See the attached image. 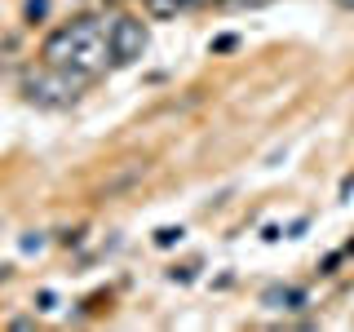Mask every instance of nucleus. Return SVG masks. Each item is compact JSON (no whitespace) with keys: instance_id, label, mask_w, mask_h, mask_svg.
<instances>
[{"instance_id":"0eeeda50","label":"nucleus","mask_w":354,"mask_h":332,"mask_svg":"<svg viewBox=\"0 0 354 332\" xmlns=\"http://www.w3.org/2000/svg\"><path fill=\"white\" fill-rule=\"evenodd\" d=\"M226 9H262V5H270V0H221Z\"/></svg>"},{"instance_id":"7ed1b4c3","label":"nucleus","mask_w":354,"mask_h":332,"mask_svg":"<svg viewBox=\"0 0 354 332\" xmlns=\"http://www.w3.org/2000/svg\"><path fill=\"white\" fill-rule=\"evenodd\" d=\"M107 40H111V62L115 66H128V62H137L146 53V23L142 18H115L111 23V31H107Z\"/></svg>"},{"instance_id":"9d476101","label":"nucleus","mask_w":354,"mask_h":332,"mask_svg":"<svg viewBox=\"0 0 354 332\" xmlns=\"http://www.w3.org/2000/svg\"><path fill=\"white\" fill-rule=\"evenodd\" d=\"M191 5H208V0H182V9H191Z\"/></svg>"},{"instance_id":"1a4fd4ad","label":"nucleus","mask_w":354,"mask_h":332,"mask_svg":"<svg viewBox=\"0 0 354 332\" xmlns=\"http://www.w3.org/2000/svg\"><path fill=\"white\" fill-rule=\"evenodd\" d=\"M27 14H31V18H40V14H44V0H27Z\"/></svg>"},{"instance_id":"39448f33","label":"nucleus","mask_w":354,"mask_h":332,"mask_svg":"<svg viewBox=\"0 0 354 332\" xmlns=\"http://www.w3.org/2000/svg\"><path fill=\"white\" fill-rule=\"evenodd\" d=\"M146 9H151L155 18H169V14H177V9H182V0H146Z\"/></svg>"},{"instance_id":"20e7f679","label":"nucleus","mask_w":354,"mask_h":332,"mask_svg":"<svg viewBox=\"0 0 354 332\" xmlns=\"http://www.w3.org/2000/svg\"><path fill=\"white\" fill-rule=\"evenodd\" d=\"M262 306H270V310H301L305 306V292L301 288H270L262 297Z\"/></svg>"},{"instance_id":"6e6552de","label":"nucleus","mask_w":354,"mask_h":332,"mask_svg":"<svg viewBox=\"0 0 354 332\" xmlns=\"http://www.w3.org/2000/svg\"><path fill=\"white\" fill-rule=\"evenodd\" d=\"M40 244H44L40 235H27V240H23V253H36V248H40Z\"/></svg>"},{"instance_id":"f257e3e1","label":"nucleus","mask_w":354,"mask_h":332,"mask_svg":"<svg viewBox=\"0 0 354 332\" xmlns=\"http://www.w3.org/2000/svg\"><path fill=\"white\" fill-rule=\"evenodd\" d=\"M40 58L49 66H67V71H85L98 75L111 58V40H107V27L98 18H76V23L58 27V31L44 40Z\"/></svg>"},{"instance_id":"f03ea898","label":"nucleus","mask_w":354,"mask_h":332,"mask_svg":"<svg viewBox=\"0 0 354 332\" xmlns=\"http://www.w3.org/2000/svg\"><path fill=\"white\" fill-rule=\"evenodd\" d=\"M89 80L93 75H85V71H67V66L44 62L40 71H31L23 80V93H27V102H36V107H71V102L85 93Z\"/></svg>"},{"instance_id":"423d86ee","label":"nucleus","mask_w":354,"mask_h":332,"mask_svg":"<svg viewBox=\"0 0 354 332\" xmlns=\"http://www.w3.org/2000/svg\"><path fill=\"white\" fill-rule=\"evenodd\" d=\"M182 240V226H164V231H155V244L160 248H169V244H177Z\"/></svg>"},{"instance_id":"9b49d317","label":"nucleus","mask_w":354,"mask_h":332,"mask_svg":"<svg viewBox=\"0 0 354 332\" xmlns=\"http://www.w3.org/2000/svg\"><path fill=\"white\" fill-rule=\"evenodd\" d=\"M337 5H341V9H354V0H337Z\"/></svg>"}]
</instances>
